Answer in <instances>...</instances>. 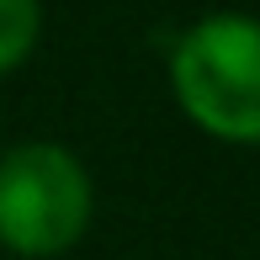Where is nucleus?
I'll return each mask as SVG.
<instances>
[{"instance_id": "f257e3e1", "label": "nucleus", "mask_w": 260, "mask_h": 260, "mask_svg": "<svg viewBox=\"0 0 260 260\" xmlns=\"http://www.w3.org/2000/svg\"><path fill=\"white\" fill-rule=\"evenodd\" d=\"M170 90L202 133L260 144V16L212 11L170 53Z\"/></svg>"}, {"instance_id": "f03ea898", "label": "nucleus", "mask_w": 260, "mask_h": 260, "mask_svg": "<svg viewBox=\"0 0 260 260\" xmlns=\"http://www.w3.org/2000/svg\"><path fill=\"white\" fill-rule=\"evenodd\" d=\"M90 223V175L64 144L32 138L0 154V244L27 260L64 255Z\"/></svg>"}, {"instance_id": "7ed1b4c3", "label": "nucleus", "mask_w": 260, "mask_h": 260, "mask_svg": "<svg viewBox=\"0 0 260 260\" xmlns=\"http://www.w3.org/2000/svg\"><path fill=\"white\" fill-rule=\"evenodd\" d=\"M38 27H43L38 0H0V69L27 58V48L38 43Z\"/></svg>"}]
</instances>
